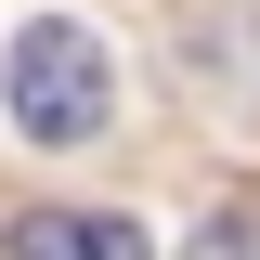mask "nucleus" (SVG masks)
<instances>
[{"label": "nucleus", "mask_w": 260, "mask_h": 260, "mask_svg": "<svg viewBox=\"0 0 260 260\" xmlns=\"http://www.w3.org/2000/svg\"><path fill=\"white\" fill-rule=\"evenodd\" d=\"M0 117L26 130V143H91L117 117V65L78 13H39V26L0 39Z\"/></svg>", "instance_id": "obj_1"}, {"label": "nucleus", "mask_w": 260, "mask_h": 260, "mask_svg": "<svg viewBox=\"0 0 260 260\" xmlns=\"http://www.w3.org/2000/svg\"><path fill=\"white\" fill-rule=\"evenodd\" d=\"M182 260H260V221H208V234H195Z\"/></svg>", "instance_id": "obj_3"}, {"label": "nucleus", "mask_w": 260, "mask_h": 260, "mask_svg": "<svg viewBox=\"0 0 260 260\" xmlns=\"http://www.w3.org/2000/svg\"><path fill=\"white\" fill-rule=\"evenodd\" d=\"M0 260H156L130 208H26L0 234Z\"/></svg>", "instance_id": "obj_2"}]
</instances>
